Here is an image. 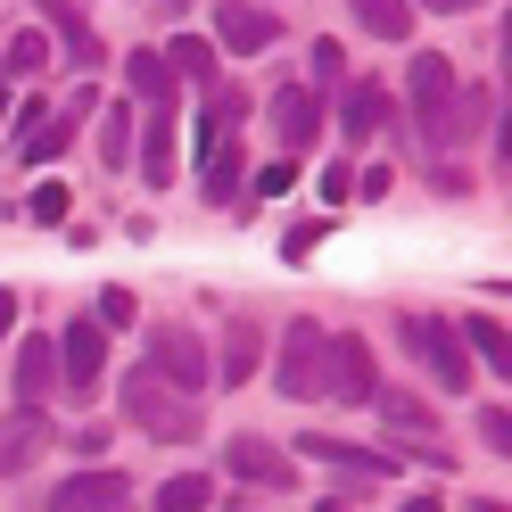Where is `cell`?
Listing matches in <instances>:
<instances>
[{
    "label": "cell",
    "mask_w": 512,
    "mask_h": 512,
    "mask_svg": "<svg viewBox=\"0 0 512 512\" xmlns=\"http://www.w3.org/2000/svg\"><path fill=\"white\" fill-rule=\"evenodd\" d=\"M256 9H265V0H256Z\"/></svg>",
    "instance_id": "obj_41"
},
{
    "label": "cell",
    "mask_w": 512,
    "mask_h": 512,
    "mask_svg": "<svg viewBox=\"0 0 512 512\" xmlns=\"http://www.w3.org/2000/svg\"><path fill=\"white\" fill-rule=\"evenodd\" d=\"M17 331V290H0V339Z\"/></svg>",
    "instance_id": "obj_39"
},
{
    "label": "cell",
    "mask_w": 512,
    "mask_h": 512,
    "mask_svg": "<svg viewBox=\"0 0 512 512\" xmlns=\"http://www.w3.org/2000/svg\"><path fill=\"white\" fill-rule=\"evenodd\" d=\"M397 339H405V356L430 372V389H446V397H463V389H471V356H463L455 323H438V314H405Z\"/></svg>",
    "instance_id": "obj_1"
},
{
    "label": "cell",
    "mask_w": 512,
    "mask_h": 512,
    "mask_svg": "<svg viewBox=\"0 0 512 512\" xmlns=\"http://www.w3.org/2000/svg\"><path fill=\"white\" fill-rule=\"evenodd\" d=\"M455 339H463V356H471V372H479V364H488L496 380L512 372V339H504V323H496V314H471V323H463Z\"/></svg>",
    "instance_id": "obj_19"
},
{
    "label": "cell",
    "mask_w": 512,
    "mask_h": 512,
    "mask_svg": "<svg viewBox=\"0 0 512 512\" xmlns=\"http://www.w3.org/2000/svg\"><path fill=\"white\" fill-rule=\"evenodd\" d=\"M91 323H100V331H124V323H133V290H100V314H91Z\"/></svg>",
    "instance_id": "obj_33"
},
{
    "label": "cell",
    "mask_w": 512,
    "mask_h": 512,
    "mask_svg": "<svg viewBox=\"0 0 512 512\" xmlns=\"http://www.w3.org/2000/svg\"><path fill=\"white\" fill-rule=\"evenodd\" d=\"M42 67H50V34H42V25H25V34L9 42V58H0V75H25V83H42Z\"/></svg>",
    "instance_id": "obj_26"
},
{
    "label": "cell",
    "mask_w": 512,
    "mask_h": 512,
    "mask_svg": "<svg viewBox=\"0 0 512 512\" xmlns=\"http://www.w3.org/2000/svg\"><path fill=\"white\" fill-rule=\"evenodd\" d=\"M42 397H58V339H17V405L42 413Z\"/></svg>",
    "instance_id": "obj_14"
},
{
    "label": "cell",
    "mask_w": 512,
    "mask_h": 512,
    "mask_svg": "<svg viewBox=\"0 0 512 512\" xmlns=\"http://www.w3.org/2000/svg\"><path fill=\"white\" fill-rule=\"evenodd\" d=\"M207 504H215V479H199V471H182V479L157 488V512H207Z\"/></svg>",
    "instance_id": "obj_27"
},
{
    "label": "cell",
    "mask_w": 512,
    "mask_h": 512,
    "mask_svg": "<svg viewBox=\"0 0 512 512\" xmlns=\"http://www.w3.org/2000/svg\"><path fill=\"white\" fill-rule=\"evenodd\" d=\"M372 413H380V422H389L397 438H438V430H430V397H422V389H389V380H380V389H372Z\"/></svg>",
    "instance_id": "obj_18"
},
{
    "label": "cell",
    "mask_w": 512,
    "mask_h": 512,
    "mask_svg": "<svg viewBox=\"0 0 512 512\" xmlns=\"http://www.w3.org/2000/svg\"><path fill=\"white\" fill-rule=\"evenodd\" d=\"M347 17H356L372 42H413V9L405 0H347Z\"/></svg>",
    "instance_id": "obj_23"
},
{
    "label": "cell",
    "mask_w": 512,
    "mask_h": 512,
    "mask_svg": "<svg viewBox=\"0 0 512 512\" xmlns=\"http://www.w3.org/2000/svg\"><path fill=\"white\" fill-rule=\"evenodd\" d=\"M124 422H141L149 438H166V446H190L199 438V405L174 397L166 380H149V372H124Z\"/></svg>",
    "instance_id": "obj_2"
},
{
    "label": "cell",
    "mask_w": 512,
    "mask_h": 512,
    "mask_svg": "<svg viewBox=\"0 0 512 512\" xmlns=\"http://www.w3.org/2000/svg\"><path fill=\"white\" fill-rule=\"evenodd\" d=\"M25 215H34V223H67V182H34Z\"/></svg>",
    "instance_id": "obj_30"
},
{
    "label": "cell",
    "mask_w": 512,
    "mask_h": 512,
    "mask_svg": "<svg viewBox=\"0 0 512 512\" xmlns=\"http://www.w3.org/2000/svg\"><path fill=\"white\" fill-rule=\"evenodd\" d=\"M248 182V149H240V124H223V133L207 141V166H199V199L207 207H232Z\"/></svg>",
    "instance_id": "obj_11"
},
{
    "label": "cell",
    "mask_w": 512,
    "mask_h": 512,
    "mask_svg": "<svg viewBox=\"0 0 512 512\" xmlns=\"http://www.w3.org/2000/svg\"><path fill=\"white\" fill-rule=\"evenodd\" d=\"M0 83H9V75H0Z\"/></svg>",
    "instance_id": "obj_42"
},
{
    "label": "cell",
    "mask_w": 512,
    "mask_h": 512,
    "mask_svg": "<svg viewBox=\"0 0 512 512\" xmlns=\"http://www.w3.org/2000/svg\"><path fill=\"white\" fill-rule=\"evenodd\" d=\"M380 124H389V91H380V83H347V100H339V133H347V141H372Z\"/></svg>",
    "instance_id": "obj_21"
},
{
    "label": "cell",
    "mask_w": 512,
    "mask_h": 512,
    "mask_svg": "<svg viewBox=\"0 0 512 512\" xmlns=\"http://www.w3.org/2000/svg\"><path fill=\"white\" fill-rule=\"evenodd\" d=\"M124 496H133V479H124V471H75V479H58V488H50V512H116Z\"/></svg>",
    "instance_id": "obj_12"
},
{
    "label": "cell",
    "mask_w": 512,
    "mask_h": 512,
    "mask_svg": "<svg viewBox=\"0 0 512 512\" xmlns=\"http://www.w3.org/2000/svg\"><path fill=\"white\" fill-rule=\"evenodd\" d=\"M372 389H380L372 347H364L356 331H323V397H339V405H372Z\"/></svg>",
    "instance_id": "obj_4"
},
{
    "label": "cell",
    "mask_w": 512,
    "mask_h": 512,
    "mask_svg": "<svg viewBox=\"0 0 512 512\" xmlns=\"http://www.w3.org/2000/svg\"><path fill=\"white\" fill-rule=\"evenodd\" d=\"M347 75V58H339V42H314V83H339Z\"/></svg>",
    "instance_id": "obj_34"
},
{
    "label": "cell",
    "mask_w": 512,
    "mask_h": 512,
    "mask_svg": "<svg viewBox=\"0 0 512 512\" xmlns=\"http://www.w3.org/2000/svg\"><path fill=\"white\" fill-rule=\"evenodd\" d=\"M67 446H75V455H100V446H108V430H100V422H83V430H67Z\"/></svg>",
    "instance_id": "obj_37"
},
{
    "label": "cell",
    "mask_w": 512,
    "mask_h": 512,
    "mask_svg": "<svg viewBox=\"0 0 512 512\" xmlns=\"http://www.w3.org/2000/svg\"><path fill=\"white\" fill-rule=\"evenodd\" d=\"M479 438H488L496 455H512V413H504V397H496V405H479Z\"/></svg>",
    "instance_id": "obj_31"
},
{
    "label": "cell",
    "mask_w": 512,
    "mask_h": 512,
    "mask_svg": "<svg viewBox=\"0 0 512 512\" xmlns=\"http://www.w3.org/2000/svg\"><path fill=\"white\" fill-rule=\"evenodd\" d=\"M182 166V133H174V108H149V133H141V182L166 190Z\"/></svg>",
    "instance_id": "obj_16"
},
{
    "label": "cell",
    "mask_w": 512,
    "mask_h": 512,
    "mask_svg": "<svg viewBox=\"0 0 512 512\" xmlns=\"http://www.w3.org/2000/svg\"><path fill=\"white\" fill-rule=\"evenodd\" d=\"M405 9H430V17H463V9H488V0H405Z\"/></svg>",
    "instance_id": "obj_38"
},
{
    "label": "cell",
    "mask_w": 512,
    "mask_h": 512,
    "mask_svg": "<svg viewBox=\"0 0 512 512\" xmlns=\"http://www.w3.org/2000/svg\"><path fill=\"white\" fill-rule=\"evenodd\" d=\"M166 67H174V83H207V91H215V42H207V34H174Z\"/></svg>",
    "instance_id": "obj_25"
},
{
    "label": "cell",
    "mask_w": 512,
    "mask_h": 512,
    "mask_svg": "<svg viewBox=\"0 0 512 512\" xmlns=\"http://www.w3.org/2000/svg\"><path fill=\"white\" fill-rule=\"evenodd\" d=\"M488 108H504L496 91H455V100H446V116L430 124V133H438V141H471V133H488V124H496Z\"/></svg>",
    "instance_id": "obj_20"
},
{
    "label": "cell",
    "mask_w": 512,
    "mask_h": 512,
    "mask_svg": "<svg viewBox=\"0 0 512 512\" xmlns=\"http://www.w3.org/2000/svg\"><path fill=\"white\" fill-rule=\"evenodd\" d=\"M273 389L281 397H323V323H306V314H298V323H290V339H281V364H273Z\"/></svg>",
    "instance_id": "obj_5"
},
{
    "label": "cell",
    "mask_w": 512,
    "mask_h": 512,
    "mask_svg": "<svg viewBox=\"0 0 512 512\" xmlns=\"http://www.w3.org/2000/svg\"><path fill=\"white\" fill-rule=\"evenodd\" d=\"M50 438H58V430L42 422V413H25V405H17L9 422H0V479H9V471H25V463H34Z\"/></svg>",
    "instance_id": "obj_17"
},
{
    "label": "cell",
    "mask_w": 512,
    "mask_h": 512,
    "mask_svg": "<svg viewBox=\"0 0 512 512\" xmlns=\"http://www.w3.org/2000/svg\"><path fill=\"white\" fill-rule=\"evenodd\" d=\"M34 25L58 34V58H67V67H100V42H91V25H83L75 0H34Z\"/></svg>",
    "instance_id": "obj_15"
},
{
    "label": "cell",
    "mask_w": 512,
    "mask_h": 512,
    "mask_svg": "<svg viewBox=\"0 0 512 512\" xmlns=\"http://www.w3.org/2000/svg\"><path fill=\"white\" fill-rule=\"evenodd\" d=\"M405 100H413V116H422V133L446 116V100H455V67H446L438 50H413V67H405Z\"/></svg>",
    "instance_id": "obj_13"
},
{
    "label": "cell",
    "mask_w": 512,
    "mask_h": 512,
    "mask_svg": "<svg viewBox=\"0 0 512 512\" xmlns=\"http://www.w3.org/2000/svg\"><path fill=\"white\" fill-rule=\"evenodd\" d=\"M215 42L232 50V58H256V50L281 42V17L256 9V0H215Z\"/></svg>",
    "instance_id": "obj_9"
},
{
    "label": "cell",
    "mask_w": 512,
    "mask_h": 512,
    "mask_svg": "<svg viewBox=\"0 0 512 512\" xmlns=\"http://www.w3.org/2000/svg\"><path fill=\"white\" fill-rule=\"evenodd\" d=\"M265 116H273L281 157H298V149H314V141H323V91H314V83H281Z\"/></svg>",
    "instance_id": "obj_7"
},
{
    "label": "cell",
    "mask_w": 512,
    "mask_h": 512,
    "mask_svg": "<svg viewBox=\"0 0 512 512\" xmlns=\"http://www.w3.org/2000/svg\"><path fill=\"white\" fill-rule=\"evenodd\" d=\"M256 347H265V339H256V323H248V314H232V331H223V356H215L207 372L240 389V380H256Z\"/></svg>",
    "instance_id": "obj_22"
},
{
    "label": "cell",
    "mask_w": 512,
    "mask_h": 512,
    "mask_svg": "<svg viewBox=\"0 0 512 512\" xmlns=\"http://www.w3.org/2000/svg\"><path fill=\"white\" fill-rule=\"evenodd\" d=\"M223 463H232V479H248V488H298V455H281V446L256 438V430H232Z\"/></svg>",
    "instance_id": "obj_8"
},
{
    "label": "cell",
    "mask_w": 512,
    "mask_h": 512,
    "mask_svg": "<svg viewBox=\"0 0 512 512\" xmlns=\"http://www.w3.org/2000/svg\"><path fill=\"white\" fill-rule=\"evenodd\" d=\"M0 108H9V100H0Z\"/></svg>",
    "instance_id": "obj_43"
},
{
    "label": "cell",
    "mask_w": 512,
    "mask_h": 512,
    "mask_svg": "<svg viewBox=\"0 0 512 512\" xmlns=\"http://www.w3.org/2000/svg\"><path fill=\"white\" fill-rule=\"evenodd\" d=\"M323 199H331V207L356 199V166H323Z\"/></svg>",
    "instance_id": "obj_35"
},
{
    "label": "cell",
    "mask_w": 512,
    "mask_h": 512,
    "mask_svg": "<svg viewBox=\"0 0 512 512\" xmlns=\"http://www.w3.org/2000/svg\"><path fill=\"white\" fill-rule=\"evenodd\" d=\"M256 190L281 199V190H298V157H273V166H256Z\"/></svg>",
    "instance_id": "obj_32"
},
{
    "label": "cell",
    "mask_w": 512,
    "mask_h": 512,
    "mask_svg": "<svg viewBox=\"0 0 512 512\" xmlns=\"http://www.w3.org/2000/svg\"><path fill=\"white\" fill-rule=\"evenodd\" d=\"M124 75H133V91H141V100L149 108H174V67H166V50H133V58H124Z\"/></svg>",
    "instance_id": "obj_24"
},
{
    "label": "cell",
    "mask_w": 512,
    "mask_h": 512,
    "mask_svg": "<svg viewBox=\"0 0 512 512\" xmlns=\"http://www.w3.org/2000/svg\"><path fill=\"white\" fill-rule=\"evenodd\" d=\"M331 240V215H306V223H290V232H281V265H306L314 248Z\"/></svg>",
    "instance_id": "obj_29"
},
{
    "label": "cell",
    "mask_w": 512,
    "mask_h": 512,
    "mask_svg": "<svg viewBox=\"0 0 512 512\" xmlns=\"http://www.w3.org/2000/svg\"><path fill=\"white\" fill-rule=\"evenodd\" d=\"M149 380H166L174 397L199 405V389H207L215 372H207V347H199L190 323H157V331H149Z\"/></svg>",
    "instance_id": "obj_3"
},
{
    "label": "cell",
    "mask_w": 512,
    "mask_h": 512,
    "mask_svg": "<svg viewBox=\"0 0 512 512\" xmlns=\"http://www.w3.org/2000/svg\"><path fill=\"white\" fill-rule=\"evenodd\" d=\"M397 512H438V504H430V496H413V504H397Z\"/></svg>",
    "instance_id": "obj_40"
},
{
    "label": "cell",
    "mask_w": 512,
    "mask_h": 512,
    "mask_svg": "<svg viewBox=\"0 0 512 512\" xmlns=\"http://www.w3.org/2000/svg\"><path fill=\"white\" fill-rule=\"evenodd\" d=\"M34 133H42V91H34V100H25V108H17V149H25V141H34Z\"/></svg>",
    "instance_id": "obj_36"
},
{
    "label": "cell",
    "mask_w": 512,
    "mask_h": 512,
    "mask_svg": "<svg viewBox=\"0 0 512 512\" xmlns=\"http://www.w3.org/2000/svg\"><path fill=\"white\" fill-rule=\"evenodd\" d=\"M100 166H133V108L100 116Z\"/></svg>",
    "instance_id": "obj_28"
},
{
    "label": "cell",
    "mask_w": 512,
    "mask_h": 512,
    "mask_svg": "<svg viewBox=\"0 0 512 512\" xmlns=\"http://www.w3.org/2000/svg\"><path fill=\"white\" fill-rule=\"evenodd\" d=\"M298 455L331 463L339 479H364V488H380V479H397V455H380V446H356V438H298Z\"/></svg>",
    "instance_id": "obj_10"
},
{
    "label": "cell",
    "mask_w": 512,
    "mask_h": 512,
    "mask_svg": "<svg viewBox=\"0 0 512 512\" xmlns=\"http://www.w3.org/2000/svg\"><path fill=\"white\" fill-rule=\"evenodd\" d=\"M100 372H108V331L83 314V323H67V339H58V389L100 397Z\"/></svg>",
    "instance_id": "obj_6"
}]
</instances>
